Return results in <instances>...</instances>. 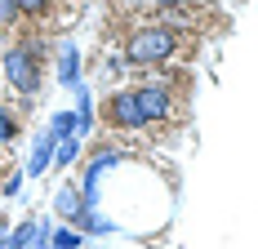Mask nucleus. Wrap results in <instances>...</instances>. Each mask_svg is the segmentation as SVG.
I'll return each mask as SVG.
<instances>
[{"instance_id": "obj_1", "label": "nucleus", "mask_w": 258, "mask_h": 249, "mask_svg": "<svg viewBox=\"0 0 258 249\" xmlns=\"http://www.w3.org/2000/svg\"><path fill=\"white\" fill-rule=\"evenodd\" d=\"M0 85H5V89L18 98V116L27 120V116L36 111L40 89H45V63L27 49L23 40L0 45Z\"/></svg>"}, {"instance_id": "obj_2", "label": "nucleus", "mask_w": 258, "mask_h": 249, "mask_svg": "<svg viewBox=\"0 0 258 249\" xmlns=\"http://www.w3.org/2000/svg\"><path fill=\"white\" fill-rule=\"evenodd\" d=\"M178 49H182V31L156 23V18L138 23L125 36V45H120L125 63H129V67H143V72H147V67H160V63H174Z\"/></svg>"}, {"instance_id": "obj_3", "label": "nucleus", "mask_w": 258, "mask_h": 249, "mask_svg": "<svg viewBox=\"0 0 258 249\" xmlns=\"http://www.w3.org/2000/svg\"><path fill=\"white\" fill-rule=\"evenodd\" d=\"M134 102H138V116H143L147 129H165V125H174L182 116L178 94L169 85H156V80H138L134 85Z\"/></svg>"}, {"instance_id": "obj_4", "label": "nucleus", "mask_w": 258, "mask_h": 249, "mask_svg": "<svg viewBox=\"0 0 258 249\" xmlns=\"http://www.w3.org/2000/svg\"><path fill=\"white\" fill-rule=\"evenodd\" d=\"M98 120L111 134H147V125L138 116V102H134V85H111V94L98 107Z\"/></svg>"}, {"instance_id": "obj_5", "label": "nucleus", "mask_w": 258, "mask_h": 249, "mask_svg": "<svg viewBox=\"0 0 258 249\" xmlns=\"http://www.w3.org/2000/svg\"><path fill=\"white\" fill-rule=\"evenodd\" d=\"M72 94V134H76L80 143H94V134H98V98H94V85L89 80H80L67 89Z\"/></svg>"}, {"instance_id": "obj_6", "label": "nucleus", "mask_w": 258, "mask_h": 249, "mask_svg": "<svg viewBox=\"0 0 258 249\" xmlns=\"http://www.w3.org/2000/svg\"><path fill=\"white\" fill-rule=\"evenodd\" d=\"M80 80H85V53H80L76 36L53 40V85H58V89H72Z\"/></svg>"}, {"instance_id": "obj_7", "label": "nucleus", "mask_w": 258, "mask_h": 249, "mask_svg": "<svg viewBox=\"0 0 258 249\" xmlns=\"http://www.w3.org/2000/svg\"><path fill=\"white\" fill-rule=\"evenodd\" d=\"M53 147H58V138H53L45 125H40V129L31 134V143H27L23 174H27V178H36V182H45V178H49V165H53Z\"/></svg>"}, {"instance_id": "obj_8", "label": "nucleus", "mask_w": 258, "mask_h": 249, "mask_svg": "<svg viewBox=\"0 0 258 249\" xmlns=\"http://www.w3.org/2000/svg\"><path fill=\"white\" fill-rule=\"evenodd\" d=\"M80 209H85V200H80L76 182H72V178H67V182H58V187H53V196H49V214L58 218V223H76Z\"/></svg>"}, {"instance_id": "obj_9", "label": "nucleus", "mask_w": 258, "mask_h": 249, "mask_svg": "<svg viewBox=\"0 0 258 249\" xmlns=\"http://www.w3.org/2000/svg\"><path fill=\"white\" fill-rule=\"evenodd\" d=\"M18 143H23V116L0 98V151H14Z\"/></svg>"}, {"instance_id": "obj_10", "label": "nucleus", "mask_w": 258, "mask_h": 249, "mask_svg": "<svg viewBox=\"0 0 258 249\" xmlns=\"http://www.w3.org/2000/svg\"><path fill=\"white\" fill-rule=\"evenodd\" d=\"M129 76V63H125V53H120V45H107L103 58H98V80H107V85H120Z\"/></svg>"}, {"instance_id": "obj_11", "label": "nucleus", "mask_w": 258, "mask_h": 249, "mask_svg": "<svg viewBox=\"0 0 258 249\" xmlns=\"http://www.w3.org/2000/svg\"><path fill=\"white\" fill-rule=\"evenodd\" d=\"M89 143H80V138H58V147H53V174H62V169H76V160L85 156Z\"/></svg>"}, {"instance_id": "obj_12", "label": "nucleus", "mask_w": 258, "mask_h": 249, "mask_svg": "<svg viewBox=\"0 0 258 249\" xmlns=\"http://www.w3.org/2000/svg\"><path fill=\"white\" fill-rule=\"evenodd\" d=\"M49 231H53V214H31V236H27V249H49Z\"/></svg>"}, {"instance_id": "obj_13", "label": "nucleus", "mask_w": 258, "mask_h": 249, "mask_svg": "<svg viewBox=\"0 0 258 249\" xmlns=\"http://www.w3.org/2000/svg\"><path fill=\"white\" fill-rule=\"evenodd\" d=\"M85 245V236H80L72 223H58L53 218V231H49V249H80Z\"/></svg>"}, {"instance_id": "obj_14", "label": "nucleus", "mask_w": 258, "mask_h": 249, "mask_svg": "<svg viewBox=\"0 0 258 249\" xmlns=\"http://www.w3.org/2000/svg\"><path fill=\"white\" fill-rule=\"evenodd\" d=\"M23 182H27L23 165H14V169H0V196H5V200H18V196H23Z\"/></svg>"}, {"instance_id": "obj_15", "label": "nucleus", "mask_w": 258, "mask_h": 249, "mask_svg": "<svg viewBox=\"0 0 258 249\" xmlns=\"http://www.w3.org/2000/svg\"><path fill=\"white\" fill-rule=\"evenodd\" d=\"M18 5V14H23V23H45L53 14V0H14Z\"/></svg>"}, {"instance_id": "obj_16", "label": "nucleus", "mask_w": 258, "mask_h": 249, "mask_svg": "<svg viewBox=\"0 0 258 249\" xmlns=\"http://www.w3.org/2000/svg\"><path fill=\"white\" fill-rule=\"evenodd\" d=\"M72 107H58V111H49V120H45V129H49L53 138H76V134H72Z\"/></svg>"}, {"instance_id": "obj_17", "label": "nucleus", "mask_w": 258, "mask_h": 249, "mask_svg": "<svg viewBox=\"0 0 258 249\" xmlns=\"http://www.w3.org/2000/svg\"><path fill=\"white\" fill-rule=\"evenodd\" d=\"M27 236H31V218H23V223L9 227V236H5V245H0V249H27Z\"/></svg>"}, {"instance_id": "obj_18", "label": "nucleus", "mask_w": 258, "mask_h": 249, "mask_svg": "<svg viewBox=\"0 0 258 249\" xmlns=\"http://www.w3.org/2000/svg\"><path fill=\"white\" fill-rule=\"evenodd\" d=\"M14 27H23L18 5H14V0H0V31H14Z\"/></svg>"}, {"instance_id": "obj_19", "label": "nucleus", "mask_w": 258, "mask_h": 249, "mask_svg": "<svg viewBox=\"0 0 258 249\" xmlns=\"http://www.w3.org/2000/svg\"><path fill=\"white\" fill-rule=\"evenodd\" d=\"M152 5V14H160V9H196L201 0H147Z\"/></svg>"}, {"instance_id": "obj_20", "label": "nucleus", "mask_w": 258, "mask_h": 249, "mask_svg": "<svg viewBox=\"0 0 258 249\" xmlns=\"http://www.w3.org/2000/svg\"><path fill=\"white\" fill-rule=\"evenodd\" d=\"M9 227H14V218H9V214H0V245H5V236H9Z\"/></svg>"}, {"instance_id": "obj_21", "label": "nucleus", "mask_w": 258, "mask_h": 249, "mask_svg": "<svg viewBox=\"0 0 258 249\" xmlns=\"http://www.w3.org/2000/svg\"><path fill=\"white\" fill-rule=\"evenodd\" d=\"M80 249H103V245H98V240H85V245H80Z\"/></svg>"}]
</instances>
